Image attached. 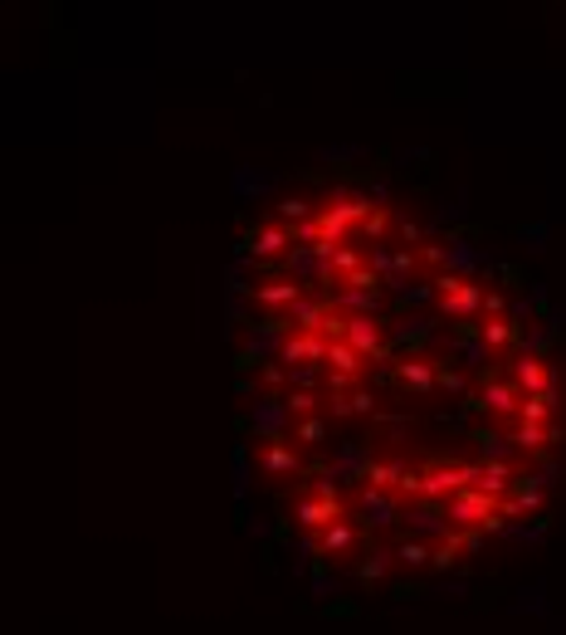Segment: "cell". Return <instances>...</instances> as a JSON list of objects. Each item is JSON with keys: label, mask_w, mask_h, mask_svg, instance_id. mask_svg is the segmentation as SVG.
Wrapping results in <instances>:
<instances>
[{"label": "cell", "mask_w": 566, "mask_h": 635, "mask_svg": "<svg viewBox=\"0 0 566 635\" xmlns=\"http://www.w3.org/2000/svg\"><path fill=\"white\" fill-rule=\"evenodd\" d=\"M235 372L254 480L362 582L474 557L566 455V366L523 279L372 187L293 191L244 230Z\"/></svg>", "instance_id": "obj_1"}]
</instances>
